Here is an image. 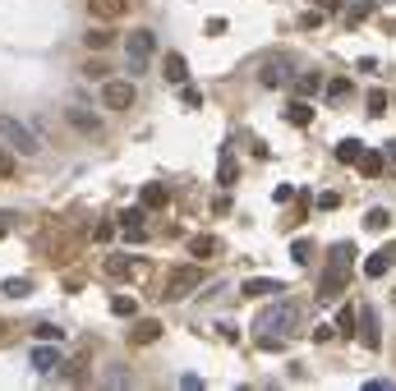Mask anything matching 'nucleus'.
Masks as SVG:
<instances>
[{"label": "nucleus", "instance_id": "nucleus-1", "mask_svg": "<svg viewBox=\"0 0 396 391\" xmlns=\"http://www.w3.org/2000/svg\"><path fill=\"white\" fill-rule=\"evenodd\" d=\"M355 244L350 240H341L332 249V262H327V272H323V281H318V304H332L336 295H341L346 286H350V267H355Z\"/></svg>", "mask_w": 396, "mask_h": 391}, {"label": "nucleus", "instance_id": "nucleus-2", "mask_svg": "<svg viewBox=\"0 0 396 391\" xmlns=\"http://www.w3.org/2000/svg\"><path fill=\"white\" fill-rule=\"evenodd\" d=\"M254 331L258 336H291V331H299V304L295 299H272V304H263L258 318H254Z\"/></svg>", "mask_w": 396, "mask_h": 391}, {"label": "nucleus", "instance_id": "nucleus-3", "mask_svg": "<svg viewBox=\"0 0 396 391\" xmlns=\"http://www.w3.org/2000/svg\"><path fill=\"white\" fill-rule=\"evenodd\" d=\"M291 78H295V55L291 51H267L263 60H258V83H263L267 92L286 87Z\"/></svg>", "mask_w": 396, "mask_h": 391}, {"label": "nucleus", "instance_id": "nucleus-4", "mask_svg": "<svg viewBox=\"0 0 396 391\" xmlns=\"http://www.w3.org/2000/svg\"><path fill=\"white\" fill-rule=\"evenodd\" d=\"M0 143L5 148H14V152H23V156H33V152H42V143H37V134L28 129L18 115H5L0 111Z\"/></svg>", "mask_w": 396, "mask_h": 391}, {"label": "nucleus", "instance_id": "nucleus-5", "mask_svg": "<svg viewBox=\"0 0 396 391\" xmlns=\"http://www.w3.org/2000/svg\"><path fill=\"white\" fill-rule=\"evenodd\" d=\"M152 46H157V37H152L148 28H139V33L124 37V65H129V74H143V70H148Z\"/></svg>", "mask_w": 396, "mask_h": 391}, {"label": "nucleus", "instance_id": "nucleus-6", "mask_svg": "<svg viewBox=\"0 0 396 391\" xmlns=\"http://www.w3.org/2000/svg\"><path fill=\"white\" fill-rule=\"evenodd\" d=\"M198 286H203V272L185 262V267H176V272H171V281H166V295H161V299H185L189 290H198Z\"/></svg>", "mask_w": 396, "mask_h": 391}, {"label": "nucleus", "instance_id": "nucleus-7", "mask_svg": "<svg viewBox=\"0 0 396 391\" xmlns=\"http://www.w3.org/2000/svg\"><path fill=\"white\" fill-rule=\"evenodd\" d=\"M134 97H139V92H134V83H115V78H111V83H102V106H106V111H129Z\"/></svg>", "mask_w": 396, "mask_h": 391}, {"label": "nucleus", "instance_id": "nucleus-8", "mask_svg": "<svg viewBox=\"0 0 396 391\" xmlns=\"http://www.w3.org/2000/svg\"><path fill=\"white\" fill-rule=\"evenodd\" d=\"M355 336H360L364 350H378L382 346V322H378V313H373V309H360V331H355Z\"/></svg>", "mask_w": 396, "mask_h": 391}, {"label": "nucleus", "instance_id": "nucleus-9", "mask_svg": "<svg viewBox=\"0 0 396 391\" xmlns=\"http://www.w3.org/2000/svg\"><path fill=\"white\" fill-rule=\"evenodd\" d=\"M65 120H70L74 129H83V134H102V120H97V115H92L83 102H70V106H65Z\"/></svg>", "mask_w": 396, "mask_h": 391}, {"label": "nucleus", "instance_id": "nucleus-10", "mask_svg": "<svg viewBox=\"0 0 396 391\" xmlns=\"http://www.w3.org/2000/svg\"><path fill=\"white\" fill-rule=\"evenodd\" d=\"M286 290V281H277V277H254V281H245L240 286V295L245 299H258V295H282Z\"/></svg>", "mask_w": 396, "mask_h": 391}, {"label": "nucleus", "instance_id": "nucleus-11", "mask_svg": "<svg viewBox=\"0 0 396 391\" xmlns=\"http://www.w3.org/2000/svg\"><path fill=\"white\" fill-rule=\"evenodd\" d=\"M92 18L97 23H115V18H124V9H129V0H88Z\"/></svg>", "mask_w": 396, "mask_h": 391}, {"label": "nucleus", "instance_id": "nucleus-12", "mask_svg": "<svg viewBox=\"0 0 396 391\" xmlns=\"http://www.w3.org/2000/svg\"><path fill=\"white\" fill-rule=\"evenodd\" d=\"M33 368L37 373H55V368H60V350H55V341H37V350H33Z\"/></svg>", "mask_w": 396, "mask_h": 391}, {"label": "nucleus", "instance_id": "nucleus-13", "mask_svg": "<svg viewBox=\"0 0 396 391\" xmlns=\"http://www.w3.org/2000/svg\"><path fill=\"white\" fill-rule=\"evenodd\" d=\"M161 74H166L176 87H180V83H189V65H185V55H180V51H171L166 60H161Z\"/></svg>", "mask_w": 396, "mask_h": 391}, {"label": "nucleus", "instance_id": "nucleus-14", "mask_svg": "<svg viewBox=\"0 0 396 391\" xmlns=\"http://www.w3.org/2000/svg\"><path fill=\"white\" fill-rule=\"evenodd\" d=\"M161 336V322L157 318H143V322H134V331H129V346H148V341H157Z\"/></svg>", "mask_w": 396, "mask_h": 391}, {"label": "nucleus", "instance_id": "nucleus-15", "mask_svg": "<svg viewBox=\"0 0 396 391\" xmlns=\"http://www.w3.org/2000/svg\"><path fill=\"white\" fill-rule=\"evenodd\" d=\"M120 226H124V235H129L134 244H139L143 235H148V230H143V208H129V212H120Z\"/></svg>", "mask_w": 396, "mask_h": 391}, {"label": "nucleus", "instance_id": "nucleus-16", "mask_svg": "<svg viewBox=\"0 0 396 391\" xmlns=\"http://www.w3.org/2000/svg\"><path fill=\"white\" fill-rule=\"evenodd\" d=\"M217 249H221L217 235H194V240H189V258H212Z\"/></svg>", "mask_w": 396, "mask_h": 391}, {"label": "nucleus", "instance_id": "nucleus-17", "mask_svg": "<svg viewBox=\"0 0 396 391\" xmlns=\"http://www.w3.org/2000/svg\"><path fill=\"white\" fill-rule=\"evenodd\" d=\"M309 120H314V106H309L304 97H299V102H291V106H286V124H299V129H304Z\"/></svg>", "mask_w": 396, "mask_h": 391}, {"label": "nucleus", "instance_id": "nucleus-18", "mask_svg": "<svg viewBox=\"0 0 396 391\" xmlns=\"http://www.w3.org/2000/svg\"><path fill=\"white\" fill-rule=\"evenodd\" d=\"M387 267H392V249L387 253H373V258H364V277H387Z\"/></svg>", "mask_w": 396, "mask_h": 391}, {"label": "nucleus", "instance_id": "nucleus-19", "mask_svg": "<svg viewBox=\"0 0 396 391\" xmlns=\"http://www.w3.org/2000/svg\"><path fill=\"white\" fill-rule=\"evenodd\" d=\"M360 152H364V143H360V139H341V143H336V161H346V166L360 161Z\"/></svg>", "mask_w": 396, "mask_h": 391}, {"label": "nucleus", "instance_id": "nucleus-20", "mask_svg": "<svg viewBox=\"0 0 396 391\" xmlns=\"http://www.w3.org/2000/svg\"><path fill=\"white\" fill-rule=\"evenodd\" d=\"M387 226H392V212L387 208H369V212H364V230H369V235L373 230H387Z\"/></svg>", "mask_w": 396, "mask_h": 391}, {"label": "nucleus", "instance_id": "nucleus-21", "mask_svg": "<svg viewBox=\"0 0 396 391\" xmlns=\"http://www.w3.org/2000/svg\"><path fill=\"white\" fill-rule=\"evenodd\" d=\"M166 198H171V193L161 189V184H143V193H139L143 208H166Z\"/></svg>", "mask_w": 396, "mask_h": 391}, {"label": "nucleus", "instance_id": "nucleus-22", "mask_svg": "<svg viewBox=\"0 0 396 391\" xmlns=\"http://www.w3.org/2000/svg\"><path fill=\"white\" fill-rule=\"evenodd\" d=\"M83 42H88V51H106L115 42V33L111 28H92V33H83Z\"/></svg>", "mask_w": 396, "mask_h": 391}, {"label": "nucleus", "instance_id": "nucleus-23", "mask_svg": "<svg viewBox=\"0 0 396 391\" xmlns=\"http://www.w3.org/2000/svg\"><path fill=\"white\" fill-rule=\"evenodd\" d=\"M0 290H5L9 299H28V295H33V281H28V277H9Z\"/></svg>", "mask_w": 396, "mask_h": 391}, {"label": "nucleus", "instance_id": "nucleus-24", "mask_svg": "<svg viewBox=\"0 0 396 391\" xmlns=\"http://www.w3.org/2000/svg\"><path fill=\"white\" fill-rule=\"evenodd\" d=\"M355 87H350V78H327V102H346Z\"/></svg>", "mask_w": 396, "mask_h": 391}, {"label": "nucleus", "instance_id": "nucleus-25", "mask_svg": "<svg viewBox=\"0 0 396 391\" xmlns=\"http://www.w3.org/2000/svg\"><path fill=\"white\" fill-rule=\"evenodd\" d=\"M336 327H341V331H355V327H360V309L346 304L341 313H336Z\"/></svg>", "mask_w": 396, "mask_h": 391}, {"label": "nucleus", "instance_id": "nucleus-26", "mask_svg": "<svg viewBox=\"0 0 396 391\" xmlns=\"http://www.w3.org/2000/svg\"><path fill=\"white\" fill-rule=\"evenodd\" d=\"M355 166H360V171H364V175H369V180H373V175L382 171V156H378V152H360V161H355Z\"/></svg>", "mask_w": 396, "mask_h": 391}, {"label": "nucleus", "instance_id": "nucleus-27", "mask_svg": "<svg viewBox=\"0 0 396 391\" xmlns=\"http://www.w3.org/2000/svg\"><path fill=\"white\" fill-rule=\"evenodd\" d=\"M111 313H115V318H134V313H139V304H134L129 295H115V299H111Z\"/></svg>", "mask_w": 396, "mask_h": 391}, {"label": "nucleus", "instance_id": "nucleus-28", "mask_svg": "<svg viewBox=\"0 0 396 391\" xmlns=\"http://www.w3.org/2000/svg\"><path fill=\"white\" fill-rule=\"evenodd\" d=\"M387 102H392V97L373 87V92H369V115H382V111H387Z\"/></svg>", "mask_w": 396, "mask_h": 391}, {"label": "nucleus", "instance_id": "nucleus-29", "mask_svg": "<svg viewBox=\"0 0 396 391\" xmlns=\"http://www.w3.org/2000/svg\"><path fill=\"white\" fill-rule=\"evenodd\" d=\"M180 97H185L189 111H198V106H203V92H198V87H189V83H180Z\"/></svg>", "mask_w": 396, "mask_h": 391}, {"label": "nucleus", "instance_id": "nucleus-30", "mask_svg": "<svg viewBox=\"0 0 396 391\" xmlns=\"http://www.w3.org/2000/svg\"><path fill=\"white\" fill-rule=\"evenodd\" d=\"M65 331L55 327V322H37V341H60Z\"/></svg>", "mask_w": 396, "mask_h": 391}, {"label": "nucleus", "instance_id": "nucleus-31", "mask_svg": "<svg viewBox=\"0 0 396 391\" xmlns=\"http://www.w3.org/2000/svg\"><path fill=\"white\" fill-rule=\"evenodd\" d=\"M309 253H314V244H309V240H295L291 244V258L295 262H309Z\"/></svg>", "mask_w": 396, "mask_h": 391}, {"label": "nucleus", "instance_id": "nucleus-32", "mask_svg": "<svg viewBox=\"0 0 396 391\" xmlns=\"http://www.w3.org/2000/svg\"><path fill=\"white\" fill-rule=\"evenodd\" d=\"M318 208H323V212H332V208H341V193H332V189H323V193H318Z\"/></svg>", "mask_w": 396, "mask_h": 391}, {"label": "nucleus", "instance_id": "nucleus-33", "mask_svg": "<svg viewBox=\"0 0 396 391\" xmlns=\"http://www.w3.org/2000/svg\"><path fill=\"white\" fill-rule=\"evenodd\" d=\"M318 87H327L318 74H304V78H299V92H318Z\"/></svg>", "mask_w": 396, "mask_h": 391}, {"label": "nucleus", "instance_id": "nucleus-34", "mask_svg": "<svg viewBox=\"0 0 396 391\" xmlns=\"http://www.w3.org/2000/svg\"><path fill=\"white\" fill-rule=\"evenodd\" d=\"M373 14V5L369 0H360V5H350V23H360V18H369Z\"/></svg>", "mask_w": 396, "mask_h": 391}, {"label": "nucleus", "instance_id": "nucleus-35", "mask_svg": "<svg viewBox=\"0 0 396 391\" xmlns=\"http://www.w3.org/2000/svg\"><path fill=\"white\" fill-rule=\"evenodd\" d=\"M9 175H14V156L0 148V180H9Z\"/></svg>", "mask_w": 396, "mask_h": 391}, {"label": "nucleus", "instance_id": "nucleus-36", "mask_svg": "<svg viewBox=\"0 0 396 391\" xmlns=\"http://www.w3.org/2000/svg\"><path fill=\"white\" fill-rule=\"evenodd\" d=\"M221 184H230V180H235V161H230V156H221Z\"/></svg>", "mask_w": 396, "mask_h": 391}, {"label": "nucleus", "instance_id": "nucleus-37", "mask_svg": "<svg viewBox=\"0 0 396 391\" xmlns=\"http://www.w3.org/2000/svg\"><path fill=\"white\" fill-rule=\"evenodd\" d=\"M106 272H111V277H129V262H120V258H111V262H106Z\"/></svg>", "mask_w": 396, "mask_h": 391}, {"label": "nucleus", "instance_id": "nucleus-38", "mask_svg": "<svg viewBox=\"0 0 396 391\" xmlns=\"http://www.w3.org/2000/svg\"><path fill=\"white\" fill-rule=\"evenodd\" d=\"M299 23H304V28H318V23H323V9H309V14L299 18Z\"/></svg>", "mask_w": 396, "mask_h": 391}, {"label": "nucleus", "instance_id": "nucleus-39", "mask_svg": "<svg viewBox=\"0 0 396 391\" xmlns=\"http://www.w3.org/2000/svg\"><path fill=\"white\" fill-rule=\"evenodd\" d=\"M83 74H88V78H106V74H111V70H106L102 60H92V65H88V70H83Z\"/></svg>", "mask_w": 396, "mask_h": 391}, {"label": "nucleus", "instance_id": "nucleus-40", "mask_svg": "<svg viewBox=\"0 0 396 391\" xmlns=\"http://www.w3.org/2000/svg\"><path fill=\"white\" fill-rule=\"evenodd\" d=\"M180 387H185V391H198V387H203V377H194V373H185V377H180Z\"/></svg>", "mask_w": 396, "mask_h": 391}, {"label": "nucleus", "instance_id": "nucleus-41", "mask_svg": "<svg viewBox=\"0 0 396 391\" xmlns=\"http://www.w3.org/2000/svg\"><path fill=\"white\" fill-rule=\"evenodd\" d=\"M364 391H392L387 377H373V382H364Z\"/></svg>", "mask_w": 396, "mask_h": 391}, {"label": "nucleus", "instance_id": "nucleus-42", "mask_svg": "<svg viewBox=\"0 0 396 391\" xmlns=\"http://www.w3.org/2000/svg\"><path fill=\"white\" fill-rule=\"evenodd\" d=\"M318 9H323V14H332V9H341V0H318Z\"/></svg>", "mask_w": 396, "mask_h": 391}, {"label": "nucleus", "instance_id": "nucleus-43", "mask_svg": "<svg viewBox=\"0 0 396 391\" xmlns=\"http://www.w3.org/2000/svg\"><path fill=\"white\" fill-rule=\"evenodd\" d=\"M387 156H392V166H396V143H387Z\"/></svg>", "mask_w": 396, "mask_h": 391}, {"label": "nucleus", "instance_id": "nucleus-44", "mask_svg": "<svg viewBox=\"0 0 396 391\" xmlns=\"http://www.w3.org/2000/svg\"><path fill=\"white\" fill-rule=\"evenodd\" d=\"M5 230H9V221H5V217H0V240H5Z\"/></svg>", "mask_w": 396, "mask_h": 391}, {"label": "nucleus", "instance_id": "nucleus-45", "mask_svg": "<svg viewBox=\"0 0 396 391\" xmlns=\"http://www.w3.org/2000/svg\"><path fill=\"white\" fill-rule=\"evenodd\" d=\"M392 304H396V290H392Z\"/></svg>", "mask_w": 396, "mask_h": 391}]
</instances>
